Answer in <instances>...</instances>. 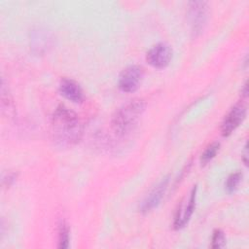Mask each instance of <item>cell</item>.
Listing matches in <instances>:
<instances>
[{
    "instance_id": "cell-1",
    "label": "cell",
    "mask_w": 249,
    "mask_h": 249,
    "mask_svg": "<svg viewBox=\"0 0 249 249\" xmlns=\"http://www.w3.org/2000/svg\"><path fill=\"white\" fill-rule=\"evenodd\" d=\"M83 125L78 115L60 104L51 119V135L59 147L68 148L76 145L82 138Z\"/></svg>"
},
{
    "instance_id": "cell-6",
    "label": "cell",
    "mask_w": 249,
    "mask_h": 249,
    "mask_svg": "<svg viewBox=\"0 0 249 249\" xmlns=\"http://www.w3.org/2000/svg\"><path fill=\"white\" fill-rule=\"evenodd\" d=\"M172 58V49L166 43H158L147 53V62L158 69L166 67Z\"/></svg>"
},
{
    "instance_id": "cell-11",
    "label": "cell",
    "mask_w": 249,
    "mask_h": 249,
    "mask_svg": "<svg viewBox=\"0 0 249 249\" xmlns=\"http://www.w3.org/2000/svg\"><path fill=\"white\" fill-rule=\"evenodd\" d=\"M242 173L240 171H235V172H232L231 174H230V176L227 178V181H226V190L229 194H231V193H234L241 180H242Z\"/></svg>"
},
{
    "instance_id": "cell-16",
    "label": "cell",
    "mask_w": 249,
    "mask_h": 249,
    "mask_svg": "<svg viewBox=\"0 0 249 249\" xmlns=\"http://www.w3.org/2000/svg\"><path fill=\"white\" fill-rule=\"evenodd\" d=\"M247 93H248V90H247V83H245L244 86H243V89H242V90H241V95L246 98V97H247Z\"/></svg>"
},
{
    "instance_id": "cell-4",
    "label": "cell",
    "mask_w": 249,
    "mask_h": 249,
    "mask_svg": "<svg viewBox=\"0 0 249 249\" xmlns=\"http://www.w3.org/2000/svg\"><path fill=\"white\" fill-rule=\"evenodd\" d=\"M196 187L194 186L191 192L186 195L178 204L173 221V228L175 230H180L188 224L196 207Z\"/></svg>"
},
{
    "instance_id": "cell-13",
    "label": "cell",
    "mask_w": 249,
    "mask_h": 249,
    "mask_svg": "<svg viewBox=\"0 0 249 249\" xmlns=\"http://www.w3.org/2000/svg\"><path fill=\"white\" fill-rule=\"evenodd\" d=\"M219 149H220V143L219 142H213L210 145H208L206 147V149L203 151V153L201 154V157H200L201 163L206 164L213 158H215Z\"/></svg>"
},
{
    "instance_id": "cell-2",
    "label": "cell",
    "mask_w": 249,
    "mask_h": 249,
    "mask_svg": "<svg viewBox=\"0 0 249 249\" xmlns=\"http://www.w3.org/2000/svg\"><path fill=\"white\" fill-rule=\"evenodd\" d=\"M146 109V102L142 98H134L116 110L111 120L113 131L124 136L131 132L139 123Z\"/></svg>"
},
{
    "instance_id": "cell-14",
    "label": "cell",
    "mask_w": 249,
    "mask_h": 249,
    "mask_svg": "<svg viewBox=\"0 0 249 249\" xmlns=\"http://www.w3.org/2000/svg\"><path fill=\"white\" fill-rule=\"evenodd\" d=\"M226 244V235L223 231L215 230L211 238V247L214 249L223 248Z\"/></svg>"
},
{
    "instance_id": "cell-17",
    "label": "cell",
    "mask_w": 249,
    "mask_h": 249,
    "mask_svg": "<svg viewBox=\"0 0 249 249\" xmlns=\"http://www.w3.org/2000/svg\"><path fill=\"white\" fill-rule=\"evenodd\" d=\"M243 161L245 164H247V144H245L244 152H243Z\"/></svg>"
},
{
    "instance_id": "cell-10",
    "label": "cell",
    "mask_w": 249,
    "mask_h": 249,
    "mask_svg": "<svg viewBox=\"0 0 249 249\" xmlns=\"http://www.w3.org/2000/svg\"><path fill=\"white\" fill-rule=\"evenodd\" d=\"M70 241V229L65 222L61 220L58 225V248H68Z\"/></svg>"
},
{
    "instance_id": "cell-15",
    "label": "cell",
    "mask_w": 249,
    "mask_h": 249,
    "mask_svg": "<svg viewBox=\"0 0 249 249\" xmlns=\"http://www.w3.org/2000/svg\"><path fill=\"white\" fill-rule=\"evenodd\" d=\"M16 178H17V174H16L15 172H8V173H7L5 176H3V178H2V184H3V186H7V187L11 186V185L15 182Z\"/></svg>"
},
{
    "instance_id": "cell-5",
    "label": "cell",
    "mask_w": 249,
    "mask_h": 249,
    "mask_svg": "<svg viewBox=\"0 0 249 249\" xmlns=\"http://www.w3.org/2000/svg\"><path fill=\"white\" fill-rule=\"evenodd\" d=\"M144 71L139 65H130L124 69L120 74L118 85L121 90L124 92L135 91L143 79Z\"/></svg>"
},
{
    "instance_id": "cell-3",
    "label": "cell",
    "mask_w": 249,
    "mask_h": 249,
    "mask_svg": "<svg viewBox=\"0 0 249 249\" xmlns=\"http://www.w3.org/2000/svg\"><path fill=\"white\" fill-rule=\"evenodd\" d=\"M209 17V7L206 1H191L188 4L187 18L193 36H197L204 29Z\"/></svg>"
},
{
    "instance_id": "cell-9",
    "label": "cell",
    "mask_w": 249,
    "mask_h": 249,
    "mask_svg": "<svg viewBox=\"0 0 249 249\" xmlns=\"http://www.w3.org/2000/svg\"><path fill=\"white\" fill-rule=\"evenodd\" d=\"M59 91L65 98H67L72 102L78 103L83 101L84 99L82 88L76 81L72 79H68V78L61 79L59 83Z\"/></svg>"
},
{
    "instance_id": "cell-12",
    "label": "cell",
    "mask_w": 249,
    "mask_h": 249,
    "mask_svg": "<svg viewBox=\"0 0 249 249\" xmlns=\"http://www.w3.org/2000/svg\"><path fill=\"white\" fill-rule=\"evenodd\" d=\"M13 108V101L11 98V95L8 91V89L5 87V83L4 80H2L1 83V109L2 112H7V114L9 113V111H11Z\"/></svg>"
},
{
    "instance_id": "cell-8",
    "label": "cell",
    "mask_w": 249,
    "mask_h": 249,
    "mask_svg": "<svg viewBox=\"0 0 249 249\" xmlns=\"http://www.w3.org/2000/svg\"><path fill=\"white\" fill-rule=\"evenodd\" d=\"M168 181V177H165L151 190L140 205V211L142 213L145 214L152 211L160 203L167 189Z\"/></svg>"
},
{
    "instance_id": "cell-7",
    "label": "cell",
    "mask_w": 249,
    "mask_h": 249,
    "mask_svg": "<svg viewBox=\"0 0 249 249\" xmlns=\"http://www.w3.org/2000/svg\"><path fill=\"white\" fill-rule=\"evenodd\" d=\"M246 116V106L239 102L235 104L225 116L221 124V132L223 136L231 135L244 121Z\"/></svg>"
}]
</instances>
